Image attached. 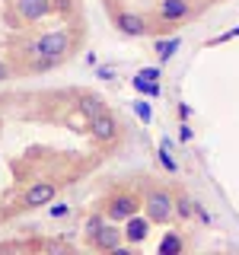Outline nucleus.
Instances as JSON below:
<instances>
[{"label":"nucleus","mask_w":239,"mask_h":255,"mask_svg":"<svg viewBox=\"0 0 239 255\" xmlns=\"http://www.w3.org/2000/svg\"><path fill=\"white\" fill-rule=\"evenodd\" d=\"M143 214L150 217L153 227H172L175 223V195L172 188H166L163 182L147 179L143 182Z\"/></svg>","instance_id":"nucleus-1"},{"label":"nucleus","mask_w":239,"mask_h":255,"mask_svg":"<svg viewBox=\"0 0 239 255\" xmlns=\"http://www.w3.org/2000/svg\"><path fill=\"white\" fill-rule=\"evenodd\" d=\"M38 48H42V58L51 67H58V64L74 58V51L80 48V29H70V26L48 29L38 35Z\"/></svg>","instance_id":"nucleus-2"},{"label":"nucleus","mask_w":239,"mask_h":255,"mask_svg":"<svg viewBox=\"0 0 239 255\" xmlns=\"http://www.w3.org/2000/svg\"><path fill=\"white\" fill-rule=\"evenodd\" d=\"M99 211L106 214L109 220L115 223H124L127 217L143 211V191L134 188V185H115L106 198L99 201Z\"/></svg>","instance_id":"nucleus-3"},{"label":"nucleus","mask_w":239,"mask_h":255,"mask_svg":"<svg viewBox=\"0 0 239 255\" xmlns=\"http://www.w3.org/2000/svg\"><path fill=\"white\" fill-rule=\"evenodd\" d=\"M10 64L16 67V74H45L51 70V64L42 58V48H38V35H19L10 45Z\"/></svg>","instance_id":"nucleus-4"},{"label":"nucleus","mask_w":239,"mask_h":255,"mask_svg":"<svg viewBox=\"0 0 239 255\" xmlns=\"http://www.w3.org/2000/svg\"><path fill=\"white\" fill-rule=\"evenodd\" d=\"M195 16L191 0H156V13H153V32H172L179 22H185Z\"/></svg>","instance_id":"nucleus-5"},{"label":"nucleus","mask_w":239,"mask_h":255,"mask_svg":"<svg viewBox=\"0 0 239 255\" xmlns=\"http://www.w3.org/2000/svg\"><path fill=\"white\" fill-rule=\"evenodd\" d=\"M112 26L127 38H143L153 32V19L143 13H134V10H115L112 13Z\"/></svg>","instance_id":"nucleus-6"},{"label":"nucleus","mask_w":239,"mask_h":255,"mask_svg":"<svg viewBox=\"0 0 239 255\" xmlns=\"http://www.w3.org/2000/svg\"><path fill=\"white\" fill-rule=\"evenodd\" d=\"M54 198H58V185H54V182H48V179H35L19 195V207H22V211H35V207L51 204Z\"/></svg>","instance_id":"nucleus-7"},{"label":"nucleus","mask_w":239,"mask_h":255,"mask_svg":"<svg viewBox=\"0 0 239 255\" xmlns=\"http://www.w3.org/2000/svg\"><path fill=\"white\" fill-rule=\"evenodd\" d=\"M86 131H90V137L96 143H115L118 137H121V125H118V118L112 115V112L106 109L102 115H96L86 122Z\"/></svg>","instance_id":"nucleus-8"},{"label":"nucleus","mask_w":239,"mask_h":255,"mask_svg":"<svg viewBox=\"0 0 239 255\" xmlns=\"http://www.w3.org/2000/svg\"><path fill=\"white\" fill-rule=\"evenodd\" d=\"M86 246L96 249V252H118V249H124V227H118L115 220H106L99 227V233H96Z\"/></svg>","instance_id":"nucleus-9"},{"label":"nucleus","mask_w":239,"mask_h":255,"mask_svg":"<svg viewBox=\"0 0 239 255\" xmlns=\"http://www.w3.org/2000/svg\"><path fill=\"white\" fill-rule=\"evenodd\" d=\"M13 10L22 26H35L51 13V0H13Z\"/></svg>","instance_id":"nucleus-10"},{"label":"nucleus","mask_w":239,"mask_h":255,"mask_svg":"<svg viewBox=\"0 0 239 255\" xmlns=\"http://www.w3.org/2000/svg\"><path fill=\"white\" fill-rule=\"evenodd\" d=\"M150 230H153V223H150L147 214H134V217L124 220V246H143L150 239Z\"/></svg>","instance_id":"nucleus-11"},{"label":"nucleus","mask_w":239,"mask_h":255,"mask_svg":"<svg viewBox=\"0 0 239 255\" xmlns=\"http://www.w3.org/2000/svg\"><path fill=\"white\" fill-rule=\"evenodd\" d=\"M182 48V38L179 35H166V38H153V58L156 64H169L175 58V51Z\"/></svg>","instance_id":"nucleus-12"},{"label":"nucleus","mask_w":239,"mask_h":255,"mask_svg":"<svg viewBox=\"0 0 239 255\" xmlns=\"http://www.w3.org/2000/svg\"><path fill=\"white\" fill-rule=\"evenodd\" d=\"M185 246L188 243H185V236H182L179 230H166L156 249H159V255H179V252H185Z\"/></svg>","instance_id":"nucleus-13"},{"label":"nucleus","mask_w":239,"mask_h":255,"mask_svg":"<svg viewBox=\"0 0 239 255\" xmlns=\"http://www.w3.org/2000/svg\"><path fill=\"white\" fill-rule=\"evenodd\" d=\"M172 195H175V220L188 223L191 217H195V198H191L188 191H182V188H175Z\"/></svg>","instance_id":"nucleus-14"},{"label":"nucleus","mask_w":239,"mask_h":255,"mask_svg":"<svg viewBox=\"0 0 239 255\" xmlns=\"http://www.w3.org/2000/svg\"><path fill=\"white\" fill-rule=\"evenodd\" d=\"M106 220H109V217L99 211V207L86 214V217H83V223H80V236H83V243H90V239H93L96 233H99V227H102Z\"/></svg>","instance_id":"nucleus-15"},{"label":"nucleus","mask_w":239,"mask_h":255,"mask_svg":"<svg viewBox=\"0 0 239 255\" xmlns=\"http://www.w3.org/2000/svg\"><path fill=\"white\" fill-rule=\"evenodd\" d=\"M156 159H159V166H163V169L169 172V175H179V159H175V153H172V140H169V137L159 140Z\"/></svg>","instance_id":"nucleus-16"},{"label":"nucleus","mask_w":239,"mask_h":255,"mask_svg":"<svg viewBox=\"0 0 239 255\" xmlns=\"http://www.w3.org/2000/svg\"><path fill=\"white\" fill-rule=\"evenodd\" d=\"M131 86H134V93H137V96H150V99H159V96H163V83L143 80V77H137V74L131 77Z\"/></svg>","instance_id":"nucleus-17"},{"label":"nucleus","mask_w":239,"mask_h":255,"mask_svg":"<svg viewBox=\"0 0 239 255\" xmlns=\"http://www.w3.org/2000/svg\"><path fill=\"white\" fill-rule=\"evenodd\" d=\"M80 112H83L86 122H90V118H96V115L106 112V102H102L96 93H86V96H80Z\"/></svg>","instance_id":"nucleus-18"},{"label":"nucleus","mask_w":239,"mask_h":255,"mask_svg":"<svg viewBox=\"0 0 239 255\" xmlns=\"http://www.w3.org/2000/svg\"><path fill=\"white\" fill-rule=\"evenodd\" d=\"M233 38H239V26L227 29V32H220V35H214V38H207V42H204V48H217V45H227V42H233Z\"/></svg>","instance_id":"nucleus-19"},{"label":"nucleus","mask_w":239,"mask_h":255,"mask_svg":"<svg viewBox=\"0 0 239 255\" xmlns=\"http://www.w3.org/2000/svg\"><path fill=\"white\" fill-rule=\"evenodd\" d=\"M134 115L140 118V125H153V109H150V102H134Z\"/></svg>","instance_id":"nucleus-20"},{"label":"nucleus","mask_w":239,"mask_h":255,"mask_svg":"<svg viewBox=\"0 0 239 255\" xmlns=\"http://www.w3.org/2000/svg\"><path fill=\"white\" fill-rule=\"evenodd\" d=\"M70 214H74V207H70V204H48V217H51V220H64V217H70Z\"/></svg>","instance_id":"nucleus-21"},{"label":"nucleus","mask_w":239,"mask_h":255,"mask_svg":"<svg viewBox=\"0 0 239 255\" xmlns=\"http://www.w3.org/2000/svg\"><path fill=\"white\" fill-rule=\"evenodd\" d=\"M137 77H143V80H153V83H159V80H163V64H153V67H140V70H137Z\"/></svg>","instance_id":"nucleus-22"},{"label":"nucleus","mask_w":239,"mask_h":255,"mask_svg":"<svg viewBox=\"0 0 239 255\" xmlns=\"http://www.w3.org/2000/svg\"><path fill=\"white\" fill-rule=\"evenodd\" d=\"M77 10L74 0H51V13H61V16H70Z\"/></svg>","instance_id":"nucleus-23"},{"label":"nucleus","mask_w":239,"mask_h":255,"mask_svg":"<svg viewBox=\"0 0 239 255\" xmlns=\"http://www.w3.org/2000/svg\"><path fill=\"white\" fill-rule=\"evenodd\" d=\"M93 74L99 77V80H115V67H112V64H96Z\"/></svg>","instance_id":"nucleus-24"},{"label":"nucleus","mask_w":239,"mask_h":255,"mask_svg":"<svg viewBox=\"0 0 239 255\" xmlns=\"http://www.w3.org/2000/svg\"><path fill=\"white\" fill-rule=\"evenodd\" d=\"M191 137H195V131H191V125H188V122H179V140H182V143H188Z\"/></svg>","instance_id":"nucleus-25"},{"label":"nucleus","mask_w":239,"mask_h":255,"mask_svg":"<svg viewBox=\"0 0 239 255\" xmlns=\"http://www.w3.org/2000/svg\"><path fill=\"white\" fill-rule=\"evenodd\" d=\"M175 115H179V122H191V106L188 102H179V106H175Z\"/></svg>","instance_id":"nucleus-26"},{"label":"nucleus","mask_w":239,"mask_h":255,"mask_svg":"<svg viewBox=\"0 0 239 255\" xmlns=\"http://www.w3.org/2000/svg\"><path fill=\"white\" fill-rule=\"evenodd\" d=\"M13 74H16L13 64H10V61H0V83H3V80H10Z\"/></svg>","instance_id":"nucleus-27"},{"label":"nucleus","mask_w":239,"mask_h":255,"mask_svg":"<svg viewBox=\"0 0 239 255\" xmlns=\"http://www.w3.org/2000/svg\"><path fill=\"white\" fill-rule=\"evenodd\" d=\"M195 217L201 220L204 227H207V223H211V214H207V211H204V204H198V201H195Z\"/></svg>","instance_id":"nucleus-28"}]
</instances>
